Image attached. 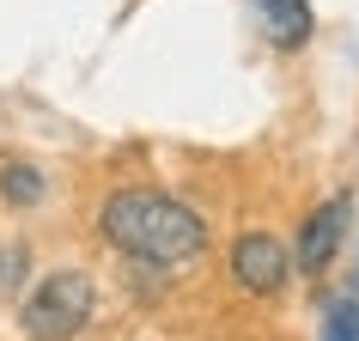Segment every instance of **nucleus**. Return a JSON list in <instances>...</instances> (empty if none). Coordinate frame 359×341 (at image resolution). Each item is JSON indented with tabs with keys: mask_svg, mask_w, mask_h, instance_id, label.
Returning a JSON list of instances; mask_svg holds the SVG:
<instances>
[{
	"mask_svg": "<svg viewBox=\"0 0 359 341\" xmlns=\"http://www.w3.org/2000/svg\"><path fill=\"white\" fill-rule=\"evenodd\" d=\"M97 232H104V244H116L140 268H177L189 256H201V244H208L201 213L189 201H177V195H165V189L110 195L104 213H97Z\"/></svg>",
	"mask_w": 359,
	"mask_h": 341,
	"instance_id": "f257e3e1",
	"label": "nucleus"
},
{
	"mask_svg": "<svg viewBox=\"0 0 359 341\" xmlns=\"http://www.w3.org/2000/svg\"><path fill=\"white\" fill-rule=\"evenodd\" d=\"M353 299H359V293H353Z\"/></svg>",
	"mask_w": 359,
	"mask_h": 341,
	"instance_id": "1a4fd4ad",
	"label": "nucleus"
},
{
	"mask_svg": "<svg viewBox=\"0 0 359 341\" xmlns=\"http://www.w3.org/2000/svg\"><path fill=\"white\" fill-rule=\"evenodd\" d=\"M256 6V25L274 49H304L317 19H311V0H250Z\"/></svg>",
	"mask_w": 359,
	"mask_h": 341,
	"instance_id": "39448f33",
	"label": "nucleus"
},
{
	"mask_svg": "<svg viewBox=\"0 0 359 341\" xmlns=\"http://www.w3.org/2000/svg\"><path fill=\"white\" fill-rule=\"evenodd\" d=\"M286 274H292V256H286L280 238H268V232H250L231 244V281L244 286V293H280Z\"/></svg>",
	"mask_w": 359,
	"mask_h": 341,
	"instance_id": "20e7f679",
	"label": "nucleus"
},
{
	"mask_svg": "<svg viewBox=\"0 0 359 341\" xmlns=\"http://www.w3.org/2000/svg\"><path fill=\"white\" fill-rule=\"evenodd\" d=\"M347 226H353V195H329L299 226V250H286L299 262V274H323V268L335 262V250L347 244Z\"/></svg>",
	"mask_w": 359,
	"mask_h": 341,
	"instance_id": "7ed1b4c3",
	"label": "nucleus"
},
{
	"mask_svg": "<svg viewBox=\"0 0 359 341\" xmlns=\"http://www.w3.org/2000/svg\"><path fill=\"white\" fill-rule=\"evenodd\" d=\"M97 311V286L86 268H55L31 286V299L19 305V329L31 341H74Z\"/></svg>",
	"mask_w": 359,
	"mask_h": 341,
	"instance_id": "f03ea898",
	"label": "nucleus"
},
{
	"mask_svg": "<svg viewBox=\"0 0 359 341\" xmlns=\"http://www.w3.org/2000/svg\"><path fill=\"white\" fill-rule=\"evenodd\" d=\"M0 195H6L13 208H37L43 195H49V177H43V165H31V159H6V165H0Z\"/></svg>",
	"mask_w": 359,
	"mask_h": 341,
	"instance_id": "423d86ee",
	"label": "nucleus"
},
{
	"mask_svg": "<svg viewBox=\"0 0 359 341\" xmlns=\"http://www.w3.org/2000/svg\"><path fill=\"white\" fill-rule=\"evenodd\" d=\"M19 281H25V250L13 244V250H0V293H19Z\"/></svg>",
	"mask_w": 359,
	"mask_h": 341,
	"instance_id": "6e6552de",
	"label": "nucleus"
},
{
	"mask_svg": "<svg viewBox=\"0 0 359 341\" xmlns=\"http://www.w3.org/2000/svg\"><path fill=\"white\" fill-rule=\"evenodd\" d=\"M317 341H359V299H353V293L323 299V311H317Z\"/></svg>",
	"mask_w": 359,
	"mask_h": 341,
	"instance_id": "0eeeda50",
	"label": "nucleus"
}]
</instances>
